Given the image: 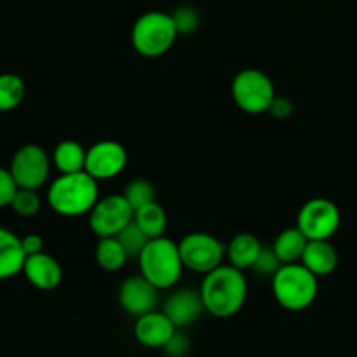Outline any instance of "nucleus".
<instances>
[{"label":"nucleus","instance_id":"nucleus-12","mask_svg":"<svg viewBox=\"0 0 357 357\" xmlns=\"http://www.w3.org/2000/svg\"><path fill=\"white\" fill-rule=\"evenodd\" d=\"M159 302V289L139 275H131L119 288V303L129 316L139 317L155 310Z\"/></svg>","mask_w":357,"mask_h":357},{"label":"nucleus","instance_id":"nucleus-25","mask_svg":"<svg viewBox=\"0 0 357 357\" xmlns=\"http://www.w3.org/2000/svg\"><path fill=\"white\" fill-rule=\"evenodd\" d=\"M115 237L121 241V244L124 246V250L128 251L129 258H138L139 253L143 251V248H145L146 243L150 241L149 236H146V234L143 232L138 225H136L135 220H132V222L129 223V225L126 227L121 234H117Z\"/></svg>","mask_w":357,"mask_h":357},{"label":"nucleus","instance_id":"nucleus-26","mask_svg":"<svg viewBox=\"0 0 357 357\" xmlns=\"http://www.w3.org/2000/svg\"><path fill=\"white\" fill-rule=\"evenodd\" d=\"M10 208L14 213L23 218H31L37 215L42 209V199L37 194V190H28V188H17L16 195H14Z\"/></svg>","mask_w":357,"mask_h":357},{"label":"nucleus","instance_id":"nucleus-30","mask_svg":"<svg viewBox=\"0 0 357 357\" xmlns=\"http://www.w3.org/2000/svg\"><path fill=\"white\" fill-rule=\"evenodd\" d=\"M164 354L167 357H185L187 352L190 351V342H188V337L185 333H181L180 330L171 337V340L167 342L162 347Z\"/></svg>","mask_w":357,"mask_h":357},{"label":"nucleus","instance_id":"nucleus-8","mask_svg":"<svg viewBox=\"0 0 357 357\" xmlns=\"http://www.w3.org/2000/svg\"><path fill=\"white\" fill-rule=\"evenodd\" d=\"M340 209L330 199H310L300 208L296 227L309 241H330L340 227Z\"/></svg>","mask_w":357,"mask_h":357},{"label":"nucleus","instance_id":"nucleus-22","mask_svg":"<svg viewBox=\"0 0 357 357\" xmlns=\"http://www.w3.org/2000/svg\"><path fill=\"white\" fill-rule=\"evenodd\" d=\"M129 255L117 237H100L96 246V261L103 271L117 272L128 264Z\"/></svg>","mask_w":357,"mask_h":357},{"label":"nucleus","instance_id":"nucleus-15","mask_svg":"<svg viewBox=\"0 0 357 357\" xmlns=\"http://www.w3.org/2000/svg\"><path fill=\"white\" fill-rule=\"evenodd\" d=\"M23 274L33 288L40 291H52L61 284L63 268L54 257L40 251V253L26 257Z\"/></svg>","mask_w":357,"mask_h":357},{"label":"nucleus","instance_id":"nucleus-4","mask_svg":"<svg viewBox=\"0 0 357 357\" xmlns=\"http://www.w3.org/2000/svg\"><path fill=\"white\" fill-rule=\"evenodd\" d=\"M303 264H286L272 278V293L282 309L302 312L317 298L319 282Z\"/></svg>","mask_w":357,"mask_h":357},{"label":"nucleus","instance_id":"nucleus-20","mask_svg":"<svg viewBox=\"0 0 357 357\" xmlns=\"http://www.w3.org/2000/svg\"><path fill=\"white\" fill-rule=\"evenodd\" d=\"M307 244H309V239L303 236L302 230L298 227H291V229L282 230L275 237L274 244H272V250L278 255L279 260L282 261V265L298 264L302 260Z\"/></svg>","mask_w":357,"mask_h":357},{"label":"nucleus","instance_id":"nucleus-3","mask_svg":"<svg viewBox=\"0 0 357 357\" xmlns=\"http://www.w3.org/2000/svg\"><path fill=\"white\" fill-rule=\"evenodd\" d=\"M139 272L157 289H171L180 282L185 271L180 246L166 236L155 237L146 243L138 257Z\"/></svg>","mask_w":357,"mask_h":357},{"label":"nucleus","instance_id":"nucleus-1","mask_svg":"<svg viewBox=\"0 0 357 357\" xmlns=\"http://www.w3.org/2000/svg\"><path fill=\"white\" fill-rule=\"evenodd\" d=\"M199 291L204 302V309L211 316L227 319L236 316L246 303V275L234 265L222 264L204 275Z\"/></svg>","mask_w":357,"mask_h":357},{"label":"nucleus","instance_id":"nucleus-19","mask_svg":"<svg viewBox=\"0 0 357 357\" xmlns=\"http://www.w3.org/2000/svg\"><path fill=\"white\" fill-rule=\"evenodd\" d=\"M87 149L75 139H63L52 152V164L59 174H72L86 171Z\"/></svg>","mask_w":357,"mask_h":357},{"label":"nucleus","instance_id":"nucleus-18","mask_svg":"<svg viewBox=\"0 0 357 357\" xmlns=\"http://www.w3.org/2000/svg\"><path fill=\"white\" fill-rule=\"evenodd\" d=\"M261 250L264 246L257 236L248 232L237 234L227 244V258H229L230 265L241 268V271H246V268H253Z\"/></svg>","mask_w":357,"mask_h":357},{"label":"nucleus","instance_id":"nucleus-7","mask_svg":"<svg viewBox=\"0 0 357 357\" xmlns=\"http://www.w3.org/2000/svg\"><path fill=\"white\" fill-rule=\"evenodd\" d=\"M180 255L185 268L197 274H208L223 264L227 257V244L218 237L206 232L187 234L180 241Z\"/></svg>","mask_w":357,"mask_h":357},{"label":"nucleus","instance_id":"nucleus-2","mask_svg":"<svg viewBox=\"0 0 357 357\" xmlns=\"http://www.w3.org/2000/svg\"><path fill=\"white\" fill-rule=\"evenodd\" d=\"M100 201V187L87 171L59 174L47 190V202L54 213L68 218L82 216Z\"/></svg>","mask_w":357,"mask_h":357},{"label":"nucleus","instance_id":"nucleus-13","mask_svg":"<svg viewBox=\"0 0 357 357\" xmlns=\"http://www.w3.org/2000/svg\"><path fill=\"white\" fill-rule=\"evenodd\" d=\"M162 310L178 330H183V328L194 324L206 309L201 291H195L192 288H181L167 296Z\"/></svg>","mask_w":357,"mask_h":357},{"label":"nucleus","instance_id":"nucleus-31","mask_svg":"<svg viewBox=\"0 0 357 357\" xmlns=\"http://www.w3.org/2000/svg\"><path fill=\"white\" fill-rule=\"evenodd\" d=\"M268 112H271V114L274 115L275 119H281V121L291 117V115H293L291 100H289V98H286V96H278V94H275V98H274V101H272Z\"/></svg>","mask_w":357,"mask_h":357},{"label":"nucleus","instance_id":"nucleus-29","mask_svg":"<svg viewBox=\"0 0 357 357\" xmlns=\"http://www.w3.org/2000/svg\"><path fill=\"white\" fill-rule=\"evenodd\" d=\"M17 192V185L14 181L13 174L6 167H0V208L10 206L14 195Z\"/></svg>","mask_w":357,"mask_h":357},{"label":"nucleus","instance_id":"nucleus-6","mask_svg":"<svg viewBox=\"0 0 357 357\" xmlns=\"http://www.w3.org/2000/svg\"><path fill=\"white\" fill-rule=\"evenodd\" d=\"M232 98L237 107L246 114H265L275 98L274 84L261 70L246 68L234 77Z\"/></svg>","mask_w":357,"mask_h":357},{"label":"nucleus","instance_id":"nucleus-14","mask_svg":"<svg viewBox=\"0 0 357 357\" xmlns=\"http://www.w3.org/2000/svg\"><path fill=\"white\" fill-rule=\"evenodd\" d=\"M178 328L164 314V310H152L145 316L136 317L135 338L149 349H162L171 340Z\"/></svg>","mask_w":357,"mask_h":357},{"label":"nucleus","instance_id":"nucleus-16","mask_svg":"<svg viewBox=\"0 0 357 357\" xmlns=\"http://www.w3.org/2000/svg\"><path fill=\"white\" fill-rule=\"evenodd\" d=\"M300 264L305 265L316 278H326L338 267V253L330 241H309Z\"/></svg>","mask_w":357,"mask_h":357},{"label":"nucleus","instance_id":"nucleus-24","mask_svg":"<svg viewBox=\"0 0 357 357\" xmlns=\"http://www.w3.org/2000/svg\"><path fill=\"white\" fill-rule=\"evenodd\" d=\"M122 194H124V197L128 199V202L132 206L135 211L146 206L149 202L155 201V188L149 180H143V178H136V180L129 181Z\"/></svg>","mask_w":357,"mask_h":357},{"label":"nucleus","instance_id":"nucleus-9","mask_svg":"<svg viewBox=\"0 0 357 357\" xmlns=\"http://www.w3.org/2000/svg\"><path fill=\"white\" fill-rule=\"evenodd\" d=\"M17 188L38 190L45 185L51 171V159L40 145L28 143L20 146L9 166Z\"/></svg>","mask_w":357,"mask_h":357},{"label":"nucleus","instance_id":"nucleus-21","mask_svg":"<svg viewBox=\"0 0 357 357\" xmlns=\"http://www.w3.org/2000/svg\"><path fill=\"white\" fill-rule=\"evenodd\" d=\"M135 222L143 232L149 236V239L166 236L167 230V215L162 206L157 201L149 202L143 208L135 211Z\"/></svg>","mask_w":357,"mask_h":357},{"label":"nucleus","instance_id":"nucleus-5","mask_svg":"<svg viewBox=\"0 0 357 357\" xmlns=\"http://www.w3.org/2000/svg\"><path fill=\"white\" fill-rule=\"evenodd\" d=\"M178 30L171 14L162 10H149L135 21L131 30V44L143 58H160L173 47Z\"/></svg>","mask_w":357,"mask_h":357},{"label":"nucleus","instance_id":"nucleus-27","mask_svg":"<svg viewBox=\"0 0 357 357\" xmlns=\"http://www.w3.org/2000/svg\"><path fill=\"white\" fill-rule=\"evenodd\" d=\"M171 16H173L174 24H176L178 35L194 33L199 24H201V17H199V13L194 7H180Z\"/></svg>","mask_w":357,"mask_h":357},{"label":"nucleus","instance_id":"nucleus-10","mask_svg":"<svg viewBox=\"0 0 357 357\" xmlns=\"http://www.w3.org/2000/svg\"><path fill=\"white\" fill-rule=\"evenodd\" d=\"M135 220V209L124 194L100 199L89 211V227L94 236L115 237Z\"/></svg>","mask_w":357,"mask_h":357},{"label":"nucleus","instance_id":"nucleus-28","mask_svg":"<svg viewBox=\"0 0 357 357\" xmlns=\"http://www.w3.org/2000/svg\"><path fill=\"white\" fill-rule=\"evenodd\" d=\"M282 267V261L279 260L278 255L274 253V250L271 248H264L260 253V257H258L257 264L253 265V268L251 271L257 272L258 275H265V278H274L275 272L279 271V268Z\"/></svg>","mask_w":357,"mask_h":357},{"label":"nucleus","instance_id":"nucleus-23","mask_svg":"<svg viewBox=\"0 0 357 357\" xmlns=\"http://www.w3.org/2000/svg\"><path fill=\"white\" fill-rule=\"evenodd\" d=\"M26 94L23 79L16 73L0 75V112H10L20 107Z\"/></svg>","mask_w":357,"mask_h":357},{"label":"nucleus","instance_id":"nucleus-17","mask_svg":"<svg viewBox=\"0 0 357 357\" xmlns=\"http://www.w3.org/2000/svg\"><path fill=\"white\" fill-rule=\"evenodd\" d=\"M26 253L23 250L21 239L9 229L0 227V281L13 279L23 272Z\"/></svg>","mask_w":357,"mask_h":357},{"label":"nucleus","instance_id":"nucleus-11","mask_svg":"<svg viewBox=\"0 0 357 357\" xmlns=\"http://www.w3.org/2000/svg\"><path fill=\"white\" fill-rule=\"evenodd\" d=\"M128 166V150L114 139H101L87 149L86 171L98 181L119 176Z\"/></svg>","mask_w":357,"mask_h":357},{"label":"nucleus","instance_id":"nucleus-32","mask_svg":"<svg viewBox=\"0 0 357 357\" xmlns=\"http://www.w3.org/2000/svg\"><path fill=\"white\" fill-rule=\"evenodd\" d=\"M21 244H23V250L26 253V257L30 255H37L40 251H44V239L37 234H30L26 237H21Z\"/></svg>","mask_w":357,"mask_h":357}]
</instances>
